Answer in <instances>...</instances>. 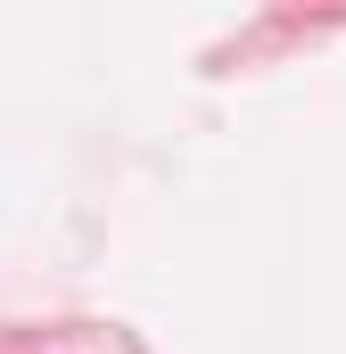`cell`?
Instances as JSON below:
<instances>
[]
</instances>
